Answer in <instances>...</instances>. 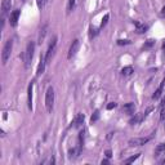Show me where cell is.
Returning <instances> with one entry per match:
<instances>
[{"label":"cell","instance_id":"cell-1","mask_svg":"<svg viewBox=\"0 0 165 165\" xmlns=\"http://www.w3.org/2000/svg\"><path fill=\"white\" fill-rule=\"evenodd\" d=\"M34 52H35V43L29 41L27 45H26L25 54H23V61H25V67L26 68H29L31 66L32 58H34Z\"/></svg>","mask_w":165,"mask_h":165},{"label":"cell","instance_id":"cell-2","mask_svg":"<svg viewBox=\"0 0 165 165\" xmlns=\"http://www.w3.org/2000/svg\"><path fill=\"white\" fill-rule=\"evenodd\" d=\"M53 106H54V89L52 88V86H49V88L47 89V93H45V107H47V111L52 112Z\"/></svg>","mask_w":165,"mask_h":165},{"label":"cell","instance_id":"cell-3","mask_svg":"<svg viewBox=\"0 0 165 165\" xmlns=\"http://www.w3.org/2000/svg\"><path fill=\"white\" fill-rule=\"evenodd\" d=\"M12 48H13V40L12 39L7 40L5 45L3 48V52H2V62H3V65H5L8 62V59H9L11 53H12Z\"/></svg>","mask_w":165,"mask_h":165},{"label":"cell","instance_id":"cell-4","mask_svg":"<svg viewBox=\"0 0 165 165\" xmlns=\"http://www.w3.org/2000/svg\"><path fill=\"white\" fill-rule=\"evenodd\" d=\"M56 45H57V36H53V38H52V40H50L49 48H48V50H47V54H45V61H47V63H49L50 59H52V57H53Z\"/></svg>","mask_w":165,"mask_h":165},{"label":"cell","instance_id":"cell-5","mask_svg":"<svg viewBox=\"0 0 165 165\" xmlns=\"http://www.w3.org/2000/svg\"><path fill=\"white\" fill-rule=\"evenodd\" d=\"M154 135H149L146 138H132V140H129V146L130 147H135V146H143L146 144L147 142H150L152 140Z\"/></svg>","mask_w":165,"mask_h":165},{"label":"cell","instance_id":"cell-6","mask_svg":"<svg viewBox=\"0 0 165 165\" xmlns=\"http://www.w3.org/2000/svg\"><path fill=\"white\" fill-rule=\"evenodd\" d=\"M79 47H80V41L75 39L72 41V44L70 45V49H68V54H67V58L71 59L72 57H75V54L77 53V50H79Z\"/></svg>","mask_w":165,"mask_h":165},{"label":"cell","instance_id":"cell-7","mask_svg":"<svg viewBox=\"0 0 165 165\" xmlns=\"http://www.w3.org/2000/svg\"><path fill=\"white\" fill-rule=\"evenodd\" d=\"M12 7V0H3L2 2V18H5V16L9 13Z\"/></svg>","mask_w":165,"mask_h":165},{"label":"cell","instance_id":"cell-8","mask_svg":"<svg viewBox=\"0 0 165 165\" xmlns=\"http://www.w3.org/2000/svg\"><path fill=\"white\" fill-rule=\"evenodd\" d=\"M20 14H21V11L20 9H16V11H13L12 13H11V16H9V23H11V26H17V22H18V18H20Z\"/></svg>","mask_w":165,"mask_h":165},{"label":"cell","instance_id":"cell-9","mask_svg":"<svg viewBox=\"0 0 165 165\" xmlns=\"http://www.w3.org/2000/svg\"><path fill=\"white\" fill-rule=\"evenodd\" d=\"M34 85L35 83L31 81L29 85V90H27V105H29V110H32V93H34Z\"/></svg>","mask_w":165,"mask_h":165},{"label":"cell","instance_id":"cell-10","mask_svg":"<svg viewBox=\"0 0 165 165\" xmlns=\"http://www.w3.org/2000/svg\"><path fill=\"white\" fill-rule=\"evenodd\" d=\"M84 119H85V116L83 115V114H77L76 116H75V119L72 120V125L71 126H75V128H80L81 126V124L84 123Z\"/></svg>","mask_w":165,"mask_h":165},{"label":"cell","instance_id":"cell-11","mask_svg":"<svg viewBox=\"0 0 165 165\" xmlns=\"http://www.w3.org/2000/svg\"><path fill=\"white\" fill-rule=\"evenodd\" d=\"M45 65H47V61H45V57H40V62H39V66H38V70H36V75L40 76L45 70Z\"/></svg>","mask_w":165,"mask_h":165},{"label":"cell","instance_id":"cell-12","mask_svg":"<svg viewBox=\"0 0 165 165\" xmlns=\"http://www.w3.org/2000/svg\"><path fill=\"white\" fill-rule=\"evenodd\" d=\"M164 86H165V77L163 79V81L160 83L159 88L156 89L155 93L152 94V99H158V98H160V95H161V93H163V90H164Z\"/></svg>","mask_w":165,"mask_h":165},{"label":"cell","instance_id":"cell-13","mask_svg":"<svg viewBox=\"0 0 165 165\" xmlns=\"http://www.w3.org/2000/svg\"><path fill=\"white\" fill-rule=\"evenodd\" d=\"M123 111L125 112V114H128V115H133L134 114V111H135V105L134 103H126V105H124L123 106Z\"/></svg>","mask_w":165,"mask_h":165},{"label":"cell","instance_id":"cell-14","mask_svg":"<svg viewBox=\"0 0 165 165\" xmlns=\"http://www.w3.org/2000/svg\"><path fill=\"white\" fill-rule=\"evenodd\" d=\"M133 23H134V26H135V30H137L138 34H143V32L147 31V29H149V26H147V25L141 23V22H138V21H134Z\"/></svg>","mask_w":165,"mask_h":165},{"label":"cell","instance_id":"cell-15","mask_svg":"<svg viewBox=\"0 0 165 165\" xmlns=\"http://www.w3.org/2000/svg\"><path fill=\"white\" fill-rule=\"evenodd\" d=\"M165 154V143H160L155 149V158H160L161 155Z\"/></svg>","mask_w":165,"mask_h":165},{"label":"cell","instance_id":"cell-16","mask_svg":"<svg viewBox=\"0 0 165 165\" xmlns=\"http://www.w3.org/2000/svg\"><path fill=\"white\" fill-rule=\"evenodd\" d=\"M47 30H48V26L44 25L40 30V34H39V44H43V41L45 39V35H47Z\"/></svg>","mask_w":165,"mask_h":165},{"label":"cell","instance_id":"cell-17","mask_svg":"<svg viewBox=\"0 0 165 165\" xmlns=\"http://www.w3.org/2000/svg\"><path fill=\"white\" fill-rule=\"evenodd\" d=\"M98 35V29H95L93 25H90V27H89V39L92 40L93 38H95Z\"/></svg>","mask_w":165,"mask_h":165},{"label":"cell","instance_id":"cell-18","mask_svg":"<svg viewBox=\"0 0 165 165\" xmlns=\"http://www.w3.org/2000/svg\"><path fill=\"white\" fill-rule=\"evenodd\" d=\"M154 45H155V40H154V39H149V40H147V41L144 43V44H143L142 49H143V50H147V49L152 48Z\"/></svg>","mask_w":165,"mask_h":165},{"label":"cell","instance_id":"cell-19","mask_svg":"<svg viewBox=\"0 0 165 165\" xmlns=\"http://www.w3.org/2000/svg\"><path fill=\"white\" fill-rule=\"evenodd\" d=\"M143 120V115H141V114H135V116L130 120V124L132 125H134V124H138L140 121H142Z\"/></svg>","mask_w":165,"mask_h":165},{"label":"cell","instance_id":"cell-20","mask_svg":"<svg viewBox=\"0 0 165 165\" xmlns=\"http://www.w3.org/2000/svg\"><path fill=\"white\" fill-rule=\"evenodd\" d=\"M132 72H133V67H132V66H126V67H124L123 70H121V74H123L124 76L132 75Z\"/></svg>","mask_w":165,"mask_h":165},{"label":"cell","instance_id":"cell-21","mask_svg":"<svg viewBox=\"0 0 165 165\" xmlns=\"http://www.w3.org/2000/svg\"><path fill=\"white\" fill-rule=\"evenodd\" d=\"M108 18H110V14H108V13H107V14H105V17L102 18V22H101V26H99V30H101V29H103V27H105V26L107 25Z\"/></svg>","mask_w":165,"mask_h":165},{"label":"cell","instance_id":"cell-22","mask_svg":"<svg viewBox=\"0 0 165 165\" xmlns=\"http://www.w3.org/2000/svg\"><path fill=\"white\" fill-rule=\"evenodd\" d=\"M99 119V111L98 110H95L94 112H93V115H92V117H90V123L93 124L94 121H97Z\"/></svg>","mask_w":165,"mask_h":165},{"label":"cell","instance_id":"cell-23","mask_svg":"<svg viewBox=\"0 0 165 165\" xmlns=\"http://www.w3.org/2000/svg\"><path fill=\"white\" fill-rule=\"evenodd\" d=\"M140 156H141V154H137V155H134V156H130V158H129V159H126L124 163H125V164H130V163L135 161L138 158H140Z\"/></svg>","mask_w":165,"mask_h":165},{"label":"cell","instance_id":"cell-24","mask_svg":"<svg viewBox=\"0 0 165 165\" xmlns=\"http://www.w3.org/2000/svg\"><path fill=\"white\" fill-rule=\"evenodd\" d=\"M47 3H48V0H36V4L39 7V9H43V8L47 5Z\"/></svg>","mask_w":165,"mask_h":165},{"label":"cell","instance_id":"cell-25","mask_svg":"<svg viewBox=\"0 0 165 165\" xmlns=\"http://www.w3.org/2000/svg\"><path fill=\"white\" fill-rule=\"evenodd\" d=\"M116 43H117V45H129L132 41H130V40H123V39H119Z\"/></svg>","mask_w":165,"mask_h":165},{"label":"cell","instance_id":"cell-26","mask_svg":"<svg viewBox=\"0 0 165 165\" xmlns=\"http://www.w3.org/2000/svg\"><path fill=\"white\" fill-rule=\"evenodd\" d=\"M117 105H116V103L115 102H111V103H108V105H107V110H112V108H115Z\"/></svg>","mask_w":165,"mask_h":165},{"label":"cell","instance_id":"cell-27","mask_svg":"<svg viewBox=\"0 0 165 165\" xmlns=\"http://www.w3.org/2000/svg\"><path fill=\"white\" fill-rule=\"evenodd\" d=\"M152 110H154V108H152V107H149V108H147V111H146V112H144V115H143V119H146V117H147V116H149V114H150V112H151V111H152Z\"/></svg>","mask_w":165,"mask_h":165},{"label":"cell","instance_id":"cell-28","mask_svg":"<svg viewBox=\"0 0 165 165\" xmlns=\"http://www.w3.org/2000/svg\"><path fill=\"white\" fill-rule=\"evenodd\" d=\"M74 5H75V0H70V2H68V9H72Z\"/></svg>","mask_w":165,"mask_h":165},{"label":"cell","instance_id":"cell-29","mask_svg":"<svg viewBox=\"0 0 165 165\" xmlns=\"http://www.w3.org/2000/svg\"><path fill=\"white\" fill-rule=\"evenodd\" d=\"M163 111H161V115H160V120H164L165 119V106H163Z\"/></svg>","mask_w":165,"mask_h":165},{"label":"cell","instance_id":"cell-30","mask_svg":"<svg viewBox=\"0 0 165 165\" xmlns=\"http://www.w3.org/2000/svg\"><path fill=\"white\" fill-rule=\"evenodd\" d=\"M105 154H106V158H107V159H110L111 156H112V152H111V150H107Z\"/></svg>","mask_w":165,"mask_h":165},{"label":"cell","instance_id":"cell-31","mask_svg":"<svg viewBox=\"0 0 165 165\" xmlns=\"http://www.w3.org/2000/svg\"><path fill=\"white\" fill-rule=\"evenodd\" d=\"M161 16H163V17H165V5L163 7V9H161Z\"/></svg>","mask_w":165,"mask_h":165},{"label":"cell","instance_id":"cell-32","mask_svg":"<svg viewBox=\"0 0 165 165\" xmlns=\"http://www.w3.org/2000/svg\"><path fill=\"white\" fill-rule=\"evenodd\" d=\"M103 164H108V160H107V159H105V160H102V165H103Z\"/></svg>","mask_w":165,"mask_h":165},{"label":"cell","instance_id":"cell-33","mask_svg":"<svg viewBox=\"0 0 165 165\" xmlns=\"http://www.w3.org/2000/svg\"><path fill=\"white\" fill-rule=\"evenodd\" d=\"M161 106H165V97H164L163 101H161Z\"/></svg>","mask_w":165,"mask_h":165},{"label":"cell","instance_id":"cell-34","mask_svg":"<svg viewBox=\"0 0 165 165\" xmlns=\"http://www.w3.org/2000/svg\"><path fill=\"white\" fill-rule=\"evenodd\" d=\"M163 52H164V53H165V41L163 43Z\"/></svg>","mask_w":165,"mask_h":165},{"label":"cell","instance_id":"cell-35","mask_svg":"<svg viewBox=\"0 0 165 165\" xmlns=\"http://www.w3.org/2000/svg\"><path fill=\"white\" fill-rule=\"evenodd\" d=\"M161 163H163V164H165V159H164V160H163V161H161Z\"/></svg>","mask_w":165,"mask_h":165}]
</instances>
